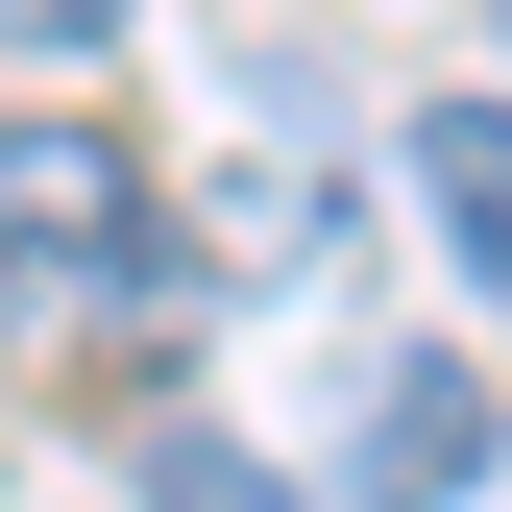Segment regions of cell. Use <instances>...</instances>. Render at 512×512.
Instances as JSON below:
<instances>
[{
	"label": "cell",
	"instance_id": "1",
	"mask_svg": "<svg viewBox=\"0 0 512 512\" xmlns=\"http://www.w3.org/2000/svg\"><path fill=\"white\" fill-rule=\"evenodd\" d=\"M171 269V220H147V171L98 147V122H0V293H147Z\"/></svg>",
	"mask_w": 512,
	"mask_h": 512
},
{
	"label": "cell",
	"instance_id": "2",
	"mask_svg": "<svg viewBox=\"0 0 512 512\" xmlns=\"http://www.w3.org/2000/svg\"><path fill=\"white\" fill-rule=\"evenodd\" d=\"M342 488H366V512H464V488H488V391H464L439 342H391V366L342 391Z\"/></svg>",
	"mask_w": 512,
	"mask_h": 512
},
{
	"label": "cell",
	"instance_id": "3",
	"mask_svg": "<svg viewBox=\"0 0 512 512\" xmlns=\"http://www.w3.org/2000/svg\"><path fill=\"white\" fill-rule=\"evenodd\" d=\"M415 220H439V269L512 317V98H439L415 122Z\"/></svg>",
	"mask_w": 512,
	"mask_h": 512
},
{
	"label": "cell",
	"instance_id": "4",
	"mask_svg": "<svg viewBox=\"0 0 512 512\" xmlns=\"http://www.w3.org/2000/svg\"><path fill=\"white\" fill-rule=\"evenodd\" d=\"M147 512H317V488H293V464H244L220 415H171V439H147Z\"/></svg>",
	"mask_w": 512,
	"mask_h": 512
},
{
	"label": "cell",
	"instance_id": "5",
	"mask_svg": "<svg viewBox=\"0 0 512 512\" xmlns=\"http://www.w3.org/2000/svg\"><path fill=\"white\" fill-rule=\"evenodd\" d=\"M122 25V0H0V49H98Z\"/></svg>",
	"mask_w": 512,
	"mask_h": 512
},
{
	"label": "cell",
	"instance_id": "6",
	"mask_svg": "<svg viewBox=\"0 0 512 512\" xmlns=\"http://www.w3.org/2000/svg\"><path fill=\"white\" fill-rule=\"evenodd\" d=\"M488 25H512V0H488Z\"/></svg>",
	"mask_w": 512,
	"mask_h": 512
}]
</instances>
